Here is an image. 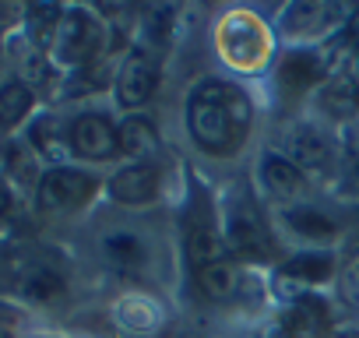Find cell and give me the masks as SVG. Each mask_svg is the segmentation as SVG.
Returning <instances> with one entry per match:
<instances>
[{
    "label": "cell",
    "instance_id": "6da1fadb",
    "mask_svg": "<svg viewBox=\"0 0 359 338\" xmlns=\"http://www.w3.org/2000/svg\"><path fill=\"white\" fill-rule=\"evenodd\" d=\"M254 123L250 99L229 81H205L191 92L187 102V130L198 148L212 155H229L240 148Z\"/></svg>",
    "mask_w": 359,
    "mask_h": 338
},
{
    "label": "cell",
    "instance_id": "7a4b0ae2",
    "mask_svg": "<svg viewBox=\"0 0 359 338\" xmlns=\"http://www.w3.org/2000/svg\"><path fill=\"white\" fill-rule=\"evenodd\" d=\"M95 177L85 173V169H71V165H57L50 173H43L39 180V201L53 212H67V208H78L85 205L92 194H95Z\"/></svg>",
    "mask_w": 359,
    "mask_h": 338
},
{
    "label": "cell",
    "instance_id": "3957f363",
    "mask_svg": "<svg viewBox=\"0 0 359 338\" xmlns=\"http://www.w3.org/2000/svg\"><path fill=\"white\" fill-rule=\"evenodd\" d=\"M71 148L81 155V158H92V162H102L109 155L120 151V130L99 116V113H85L74 120L71 127Z\"/></svg>",
    "mask_w": 359,
    "mask_h": 338
},
{
    "label": "cell",
    "instance_id": "277c9868",
    "mask_svg": "<svg viewBox=\"0 0 359 338\" xmlns=\"http://www.w3.org/2000/svg\"><path fill=\"white\" fill-rule=\"evenodd\" d=\"M226 243L236 257H250V261H264L271 254L268 233L261 226V219L250 208H233L226 219Z\"/></svg>",
    "mask_w": 359,
    "mask_h": 338
},
{
    "label": "cell",
    "instance_id": "5b68a950",
    "mask_svg": "<svg viewBox=\"0 0 359 338\" xmlns=\"http://www.w3.org/2000/svg\"><path fill=\"white\" fill-rule=\"evenodd\" d=\"M99 46V29L88 15L74 11L67 18H60L57 25V57L64 64H85Z\"/></svg>",
    "mask_w": 359,
    "mask_h": 338
},
{
    "label": "cell",
    "instance_id": "8992f818",
    "mask_svg": "<svg viewBox=\"0 0 359 338\" xmlns=\"http://www.w3.org/2000/svg\"><path fill=\"white\" fill-rule=\"evenodd\" d=\"M155 85H158V67H155V60L144 57V53H130L127 64L120 67V78H116V99H120V106H127V109L144 106V102L151 99Z\"/></svg>",
    "mask_w": 359,
    "mask_h": 338
},
{
    "label": "cell",
    "instance_id": "52a82bcc",
    "mask_svg": "<svg viewBox=\"0 0 359 338\" xmlns=\"http://www.w3.org/2000/svg\"><path fill=\"white\" fill-rule=\"evenodd\" d=\"M109 194L123 205H144L158 194V173L148 162H130L109 180Z\"/></svg>",
    "mask_w": 359,
    "mask_h": 338
},
{
    "label": "cell",
    "instance_id": "ba28073f",
    "mask_svg": "<svg viewBox=\"0 0 359 338\" xmlns=\"http://www.w3.org/2000/svg\"><path fill=\"white\" fill-rule=\"evenodd\" d=\"M261 180L264 187L278 198V201H292L303 194L306 187V177H303V169L289 158V155H278V151H268L261 158Z\"/></svg>",
    "mask_w": 359,
    "mask_h": 338
},
{
    "label": "cell",
    "instance_id": "9c48e42d",
    "mask_svg": "<svg viewBox=\"0 0 359 338\" xmlns=\"http://www.w3.org/2000/svg\"><path fill=\"white\" fill-rule=\"evenodd\" d=\"M285 148L299 169H320V165H327V155H331V148L317 127H296L285 137Z\"/></svg>",
    "mask_w": 359,
    "mask_h": 338
},
{
    "label": "cell",
    "instance_id": "30bf717a",
    "mask_svg": "<svg viewBox=\"0 0 359 338\" xmlns=\"http://www.w3.org/2000/svg\"><path fill=\"white\" fill-rule=\"evenodd\" d=\"M317 78H320V60H317V53L296 50V53H289V57L278 64V81H282L289 92H303V88H310Z\"/></svg>",
    "mask_w": 359,
    "mask_h": 338
},
{
    "label": "cell",
    "instance_id": "8fae6325",
    "mask_svg": "<svg viewBox=\"0 0 359 338\" xmlns=\"http://www.w3.org/2000/svg\"><path fill=\"white\" fill-rule=\"evenodd\" d=\"M116 130H120V151L134 155L137 162L158 148V134H155L151 120H144V116H130V120H123Z\"/></svg>",
    "mask_w": 359,
    "mask_h": 338
},
{
    "label": "cell",
    "instance_id": "7c38bea8",
    "mask_svg": "<svg viewBox=\"0 0 359 338\" xmlns=\"http://www.w3.org/2000/svg\"><path fill=\"white\" fill-rule=\"evenodd\" d=\"M198 285H201V292L208 299H229L233 289H236V268H233V261L215 257V261L201 264L198 268Z\"/></svg>",
    "mask_w": 359,
    "mask_h": 338
},
{
    "label": "cell",
    "instance_id": "4fadbf2b",
    "mask_svg": "<svg viewBox=\"0 0 359 338\" xmlns=\"http://www.w3.org/2000/svg\"><path fill=\"white\" fill-rule=\"evenodd\" d=\"M285 222H289L292 233L310 236V240H327V236L338 233V226H334L324 212H317V208H289V212H285Z\"/></svg>",
    "mask_w": 359,
    "mask_h": 338
},
{
    "label": "cell",
    "instance_id": "5bb4252c",
    "mask_svg": "<svg viewBox=\"0 0 359 338\" xmlns=\"http://www.w3.org/2000/svg\"><path fill=\"white\" fill-rule=\"evenodd\" d=\"M22 289H25V296L36 299V303H53V299L64 296V278H60V271L39 264V268H32V271L22 278Z\"/></svg>",
    "mask_w": 359,
    "mask_h": 338
},
{
    "label": "cell",
    "instance_id": "9a60e30c",
    "mask_svg": "<svg viewBox=\"0 0 359 338\" xmlns=\"http://www.w3.org/2000/svg\"><path fill=\"white\" fill-rule=\"evenodd\" d=\"M32 109V88L22 81H8L0 88V127H15Z\"/></svg>",
    "mask_w": 359,
    "mask_h": 338
},
{
    "label": "cell",
    "instance_id": "2e32d148",
    "mask_svg": "<svg viewBox=\"0 0 359 338\" xmlns=\"http://www.w3.org/2000/svg\"><path fill=\"white\" fill-rule=\"evenodd\" d=\"M102 250H106V257H109L113 264H120V268H134V264H141V257H144L141 240L130 236V233H109V236L102 240Z\"/></svg>",
    "mask_w": 359,
    "mask_h": 338
},
{
    "label": "cell",
    "instance_id": "e0dca14e",
    "mask_svg": "<svg viewBox=\"0 0 359 338\" xmlns=\"http://www.w3.org/2000/svg\"><path fill=\"white\" fill-rule=\"evenodd\" d=\"M282 271L292 278H303V282H324L331 275V257L327 254H299V257L285 261Z\"/></svg>",
    "mask_w": 359,
    "mask_h": 338
},
{
    "label": "cell",
    "instance_id": "ac0fdd59",
    "mask_svg": "<svg viewBox=\"0 0 359 338\" xmlns=\"http://www.w3.org/2000/svg\"><path fill=\"white\" fill-rule=\"evenodd\" d=\"M324 106L334 113V116H348L355 106H359V92L348 78H338L327 92H324Z\"/></svg>",
    "mask_w": 359,
    "mask_h": 338
},
{
    "label": "cell",
    "instance_id": "d6986e66",
    "mask_svg": "<svg viewBox=\"0 0 359 338\" xmlns=\"http://www.w3.org/2000/svg\"><path fill=\"white\" fill-rule=\"evenodd\" d=\"M8 162L18 169V177H22V180H32V158L22 155V144H15V148L8 151Z\"/></svg>",
    "mask_w": 359,
    "mask_h": 338
},
{
    "label": "cell",
    "instance_id": "ffe728a7",
    "mask_svg": "<svg viewBox=\"0 0 359 338\" xmlns=\"http://www.w3.org/2000/svg\"><path fill=\"white\" fill-rule=\"evenodd\" d=\"M11 212H15V194H11L8 180L0 177V219H4V215H11Z\"/></svg>",
    "mask_w": 359,
    "mask_h": 338
},
{
    "label": "cell",
    "instance_id": "44dd1931",
    "mask_svg": "<svg viewBox=\"0 0 359 338\" xmlns=\"http://www.w3.org/2000/svg\"><path fill=\"white\" fill-rule=\"evenodd\" d=\"M0 338H15V313L0 306Z\"/></svg>",
    "mask_w": 359,
    "mask_h": 338
}]
</instances>
